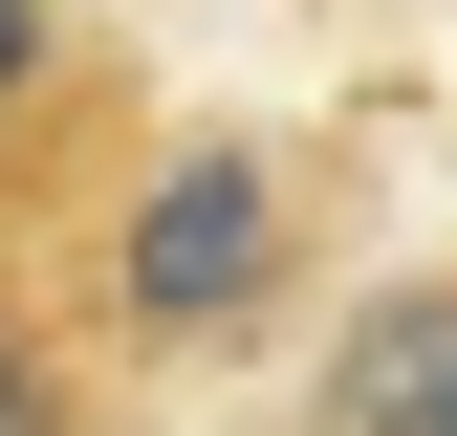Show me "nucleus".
<instances>
[{"instance_id": "nucleus-4", "label": "nucleus", "mask_w": 457, "mask_h": 436, "mask_svg": "<svg viewBox=\"0 0 457 436\" xmlns=\"http://www.w3.org/2000/svg\"><path fill=\"white\" fill-rule=\"evenodd\" d=\"M0 436H66V349H44L22 306H0Z\"/></svg>"}, {"instance_id": "nucleus-3", "label": "nucleus", "mask_w": 457, "mask_h": 436, "mask_svg": "<svg viewBox=\"0 0 457 436\" xmlns=\"http://www.w3.org/2000/svg\"><path fill=\"white\" fill-rule=\"evenodd\" d=\"M44 88H66V22H44V0H0V153L44 131Z\"/></svg>"}, {"instance_id": "nucleus-2", "label": "nucleus", "mask_w": 457, "mask_h": 436, "mask_svg": "<svg viewBox=\"0 0 457 436\" xmlns=\"http://www.w3.org/2000/svg\"><path fill=\"white\" fill-rule=\"evenodd\" d=\"M305 436H457V262H392V284L327 327Z\"/></svg>"}, {"instance_id": "nucleus-1", "label": "nucleus", "mask_w": 457, "mask_h": 436, "mask_svg": "<svg viewBox=\"0 0 457 436\" xmlns=\"http://www.w3.org/2000/svg\"><path fill=\"white\" fill-rule=\"evenodd\" d=\"M109 327L131 349H240V327L305 306V153H262V131H175L131 197H109Z\"/></svg>"}]
</instances>
